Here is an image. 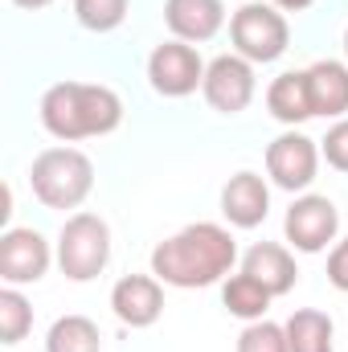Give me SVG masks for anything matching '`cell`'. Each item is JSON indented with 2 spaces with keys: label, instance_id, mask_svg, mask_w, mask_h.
I'll list each match as a JSON object with an SVG mask.
<instances>
[{
  "label": "cell",
  "instance_id": "cell-1",
  "mask_svg": "<svg viewBox=\"0 0 348 352\" xmlns=\"http://www.w3.org/2000/svg\"><path fill=\"white\" fill-rule=\"evenodd\" d=\"M238 263V242L217 221H193L152 250V274L164 287L197 291L221 283Z\"/></svg>",
  "mask_w": 348,
  "mask_h": 352
},
{
  "label": "cell",
  "instance_id": "cell-2",
  "mask_svg": "<svg viewBox=\"0 0 348 352\" xmlns=\"http://www.w3.org/2000/svg\"><path fill=\"white\" fill-rule=\"evenodd\" d=\"M123 123V98L98 82H54L41 94V127L62 140H98Z\"/></svg>",
  "mask_w": 348,
  "mask_h": 352
},
{
  "label": "cell",
  "instance_id": "cell-3",
  "mask_svg": "<svg viewBox=\"0 0 348 352\" xmlns=\"http://www.w3.org/2000/svg\"><path fill=\"white\" fill-rule=\"evenodd\" d=\"M29 184H33V197L45 205V209H78L94 188V164H90L87 152L78 148H45L33 168H29Z\"/></svg>",
  "mask_w": 348,
  "mask_h": 352
},
{
  "label": "cell",
  "instance_id": "cell-4",
  "mask_svg": "<svg viewBox=\"0 0 348 352\" xmlns=\"http://www.w3.org/2000/svg\"><path fill=\"white\" fill-rule=\"evenodd\" d=\"M111 263V226L98 213H70L58 234V266L70 283H90Z\"/></svg>",
  "mask_w": 348,
  "mask_h": 352
},
{
  "label": "cell",
  "instance_id": "cell-5",
  "mask_svg": "<svg viewBox=\"0 0 348 352\" xmlns=\"http://www.w3.org/2000/svg\"><path fill=\"white\" fill-rule=\"evenodd\" d=\"M230 41H234V54H242L246 62L254 66H270L287 54L291 45V25L287 16L274 8V4H262V0H246L234 16H230Z\"/></svg>",
  "mask_w": 348,
  "mask_h": 352
},
{
  "label": "cell",
  "instance_id": "cell-6",
  "mask_svg": "<svg viewBox=\"0 0 348 352\" xmlns=\"http://www.w3.org/2000/svg\"><path fill=\"white\" fill-rule=\"evenodd\" d=\"M205 66L209 62H201L197 45L168 37L148 54V87L160 98H188L205 87Z\"/></svg>",
  "mask_w": 348,
  "mask_h": 352
},
{
  "label": "cell",
  "instance_id": "cell-7",
  "mask_svg": "<svg viewBox=\"0 0 348 352\" xmlns=\"http://www.w3.org/2000/svg\"><path fill=\"white\" fill-rule=\"evenodd\" d=\"M283 234L287 242L299 250V254H320L336 242L340 234V209L332 197H320V192H303L291 201L287 217H283Z\"/></svg>",
  "mask_w": 348,
  "mask_h": 352
},
{
  "label": "cell",
  "instance_id": "cell-8",
  "mask_svg": "<svg viewBox=\"0 0 348 352\" xmlns=\"http://www.w3.org/2000/svg\"><path fill=\"white\" fill-rule=\"evenodd\" d=\"M316 173H320V140L287 127L283 135H274L266 144V176L274 188L303 192V188H312Z\"/></svg>",
  "mask_w": 348,
  "mask_h": 352
},
{
  "label": "cell",
  "instance_id": "cell-9",
  "mask_svg": "<svg viewBox=\"0 0 348 352\" xmlns=\"http://www.w3.org/2000/svg\"><path fill=\"white\" fill-rule=\"evenodd\" d=\"M254 90H259V78H254V62H246L242 54H221L205 66V102L217 111V115H242L250 102H254Z\"/></svg>",
  "mask_w": 348,
  "mask_h": 352
},
{
  "label": "cell",
  "instance_id": "cell-10",
  "mask_svg": "<svg viewBox=\"0 0 348 352\" xmlns=\"http://www.w3.org/2000/svg\"><path fill=\"white\" fill-rule=\"evenodd\" d=\"M54 263V250L41 230L33 226H12L0 234V278L4 287H29L41 283Z\"/></svg>",
  "mask_w": 348,
  "mask_h": 352
},
{
  "label": "cell",
  "instance_id": "cell-11",
  "mask_svg": "<svg viewBox=\"0 0 348 352\" xmlns=\"http://www.w3.org/2000/svg\"><path fill=\"white\" fill-rule=\"evenodd\" d=\"M111 311L123 328H152L164 316V283L156 274H123L111 287Z\"/></svg>",
  "mask_w": 348,
  "mask_h": 352
},
{
  "label": "cell",
  "instance_id": "cell-12",
  "mask_svg": "<svg viewBox=\"0 0 348 352\" xmlns=\"http://www.w3.org/2000/svg\"><path fill=\"white\" fill-rule=\"evenodd\" d=\"M221 213L234 230H259L270 213V184L259 173H234L221 188Z\"/></svg>",
  "mask_w": 348,
  "mask_h": 352
},
{
  "label": "cell",
  "instance_id": "cell-13",
  "mask_svg": "<svg viewBox=\"0 0 348 352\" xmlns=\"http://www.w3.org/2000/svg\"><path fill=\"white\" fill-rule=\"evenodd\" d=\"M164 25L176 41H213L226 25V0H164Z\"/></svg>",
  "mask_w": 348,
  "mask_h": 352
},
{
  "label": "cell",
  "instance_id": "cell-14",
  "mask_svg": "<svg viewBox=\"0 0 348 352\" xmlns=\"http://www.w3.org/2000/svg\"><path fill=\"white\" fill-rule=\"evenodd\" d=\"M242 270L254 274L274 299L287 295V291H295V283H299L295 254H291L287 246H279V242H254V246L242 254Z\"/></svg>",
  "mask_w": 348,
  "mask_h": 352
},
{
  "label": "cell",
  "instance_id": "cell-15",
  "mask_svg": "<svg viewBox=\"0 0 348 352\" xmlns=\"http://www.w3.org/2000/svg\"><path fill=\"white\" fill-rule=\"evenodd\" d=\"M307 90L320 119H348V62L320 58L307 66Z\"/></svg>",
  "mask_w": 348,
  "mask_h": 352
},
{
  "label": "cell",
  "instance_id": "cell-16",
  "mask_svg": "<svg viewBox=\"0 0 348 352\" xmlns=\"http://www.w3.org/2000/svg\"><path fill=\"white\" fill-rule=\"evenodd\" d=\"M266 111L270 119H279L283 127H299L307 119H316L312 107V90H307V70H287L266 87Z\"/></svg>",
  "mask_w": 348,
  "mask_h": 352
},
{
  "label": "cell",
  "instance_id": "cell-17",
  "mask_svg": "<svg viewBox=\"0 0 348 352\" xmlns=\"http://www.w3.org/2000/svg\"><path fill=\"white\" fill-rule=\"evenodd\" d=\"M283 328H287V349L291 352H336V344H332L336 340V324L320 307L291 311V320Z\"/></svg>",
  "mask_w": 348,
  "mask_h": 352
},
{
  "label": "cell",
  "instance_id": "cell-18",
  "mask_svg": "<svg viewBox=\"0 0 348 352\" xmlns=\"http://www.w3.org/2000/svg\"><path fill=\"white\" fill-rule=\"evenodd\" d=\"M270 291L262 287L254 274H230L226 283H221V303H226V311L230 316H238V320H246V324H254L266 316V307H270Z\"/></svg>",
  "mask_w": 348,
  "mask_h": 352
},
{
  "label": "cell",
  "instance_id": "cell-19",
  "mask_svg": "<svg viewBox=\"0 0 348 352\" xmlns=\"http://www.w3.org/2000/svg\"><path fill=\"white\" fill-rule=\"evenodd\" d=\"M45 352H102V332L90 316H62L45 332Z\"/></svg>",
  "mask_w": 348,
  "mask_h": 352
},
{
  "label": "cell",
  "instance_id": "cell-20",
  "mask_svg": "<svg viewBox=\"0 0 348 352\" xmlns=\"http://www.w3.org/2000/svg\"><path fill=\"white\" fill-rule=\"evenodd\" d=\"M29 328H33V307H29V299H25L17 287H4V291H0V340L12 349V344H21V340L29 336Z\"/></svg>",
  "mask_w": 348,
  "mask_h": 352
},
{
  "label": "cell",
  "instance_id": "cell-21",
  "mask_svg": "<svg viewBox=\"0 0 348 352\" xmlns=\"http://www.w3.org/2000/svg\"><path fill=\"white\" fill-rule=\"evenodd\" d=\"M74 16L90 33H111L127 21V0H74Z\"/></svg>",
  "mask_w": 348,
  "mask_h": 352
},
{
  "label": "cell",
  "instance_id": "cell-22",
  "mask_svg": "<svg viewBox=\"0 0 348 352\" xmlns=\"http://www.w3.org/2000/svg\"><path fill=\"white\" fill-rule=\"evenodd\" d=\"M238 352H291L287 349V328L270 324V320H254V324L242 328Z\"/></svg>",
  "mask_w": 348,
  "mask_h": 352
},
{
  "label": "cell",
  "instance_id": "cell-23",
  "mask_svg": "<svg viewBox=\"0 0 348 352\" xmlns=\"http://www.w3.org/2000/svg\"><path fill=\"white\" fill-rule=\"evenodd\" d=\"M320 156L336 168V173H348V119H336L328 127V135L320 140Z\"/></svg>",
  "mask_w": 348,
  "mask_h": 352
},
{
  "label": "cell",
  "instance_id": "cell-24",
  "mask_svg": "<svg viewBox=\"0 0 348 352\" xmlns=\"http://www.w3.org/2000/svg\"><path fill=\"white\" fill-rule=\"evenodd\" d=\"M328 283L348 295V238L345 242H336L332 254H328Z\"/></svg>",
  "mask_w": 348,
  "mask_h": 352
},
{
  "label": "cell",
  "instance_id": "cell-25",
  "mask_svg": "<svg viewBox=\"0 0 348 352\" xmlns=\"http://www.w3.org/2000/svg\"><path fill=\"white\" fill-rule=\"evenodd\" d=\"M270 4H274L279 12H307L316 0H270Z\"/></svg>",
  "mask_w": 348,
  "mask_h": 352
},
{
  "label": "cell",
  "instance_id": "cell-26",
  "mask_svg": "<svg viewBox=\"0 0 348 352\" xmlns=\"http://www.w3.org/2000/svg\"><path fill=\"white\" fill-rule=\"evenodd\" d=\"M17 8H29V12H37V8H50L54 0H12Z\"/></svg>",
  "mask_w": 348,
  "mask_h": 352
},
{
  "label": "cell",
  "instance_id": "cell-27",
  "mask_svg": "<svg viewBox=\"0 0 348 352\" xmlns=\"http://www.w3.org/2000/svg\"><path fill=\"white\" fill-rule=\"evenodd\" d=\"M345 58H348V29H345Z\"/></svg>",
  "mask_w": 348,
  "mask_h": 352
}]
</instances>
